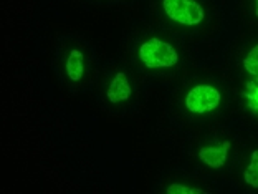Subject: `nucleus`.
I'll list each match as a JSON object with an SVG mask.
<instances>
[{
	"instance_id": "obj_1",
	"label": "nucleus",
	"mask_w": 258,
	"mask_h": 194,
	"mask_svg": "<svg viewBox=\"0 0 258 194\" xmlns=\"http://www.w3.org/2000/svg\"><path fill=\"white\" fill-rule=\"evenodd\" d=\"M139 57L146 67L149 68H167L177 63V54L172 45L162 42L159 38H151L141 45Z\"/></svg>"
},
{
	"instance_id": "obj_2",
	"label": "nucleus",
	"mask_w": 258,
	"mask_h": 194,
	"mask_svg": "<svg viewBox=\"0 0 258 194\" xmlns=\"http://www.w3.org/2000/svg\"><path fill=\"white\" fill-rule=\"evenodd\" d=\"M169 19L182 25H197L204 20V9L196 0H162Z\"/></svg>"
},
{
	"instance_id": "obj_3",
	"label": "nucleus",
	"mask_w": 258,
	"mask_h": 194,
	"mask_svg": "<svg viewBox=\"0 0 258 194\" xmlns=\"http://www.w3.org/2000/svg\"><path fill=\"white\" fill-rule=\"evenodd\" d=\"M220 103V93L210 85H199L194 86L192 90L187 93L185 105L192 113H209V111L215 110Z\"/></svg>"
},
{
	"instance_id": "obj_4",
	"label": "nucleus",
	"mask_w": 258,
	"mask_h": 194,
	"mask_svg": "<svg viewBox=\"0 0 258 194\" xmlns=\"http://www.w3.org/2000/svg\"><path fill=\"white\" fill-rule=\"evenodd\" d=\"M230 150V143L225 141L220 146H207V148H202L199 156L201 160L209 164L210 168H220L224 166V163L227 161V153Z\"/></svg>"
},
{
	"instance_id": "obj_5",
	"label": "nucleus",
	"mask_w": 258,
	"mask_h": 194,
	"mask_svg": "<svg viewBox=\"0 0 258 194\" xmlns=\"http://www.w3.org/2000/svg\"><path fill=\"white\" fill-rule=\"evenodd\" d=\"M129 96H131V86H129V83H127L126 75L122 72L116 73L114 80L111 81L109 90H108L109 102L111 103H121V102H126Z\"/></svg>"
},
{
	"instance_id": "obj_6",
	"label": "nucleus",
	"mask_w": 258,
	"mask_h": 194,
	"mask_svg": "<svg viewBox=\"0 0 258 194\" xmlns=\"http://www.w3.org/2000/svg\"><path fill=\"white\" fill-rule=\"evenodd\" d=\"M83 54L80 50H72L70 52L68 62H67V73L70 80L78 81L83 76Z\"/></svg>"
},
{
	"instance_id": "obj_7",
	"label": "nucleus",
	"mask_w": 258,
	"mask_h": 194,
	"mask_svg": "<svg viewBox=\"0 0 258 194\" xmlns=\"http://www.w3.org/2000/svg\"><path fill=\"white\" fill-rule=\"evenodd\" d=\"M245 181L250 186L258 187V151H253V155H251L250 166L245 171Z\"/></svg>"
},
{
	"instance_id": "obj_8",
	"label": "nucleus",
	"mask_w": 258,
	"mask_h": 194,
	"mask_svg": "<svg viewBox=\"0 0 258 194\" xmlns=\"http://www.w3.org/2000/svg\"><path fill=\"white\" fill-rule=\"evenodd\" d=\"M243 65H245V68H247L248 73L258 76V45L247 55Z\"/></svg>"
},
{
	"instance_id": "obj_9",
	"label": "nucleus",
	"mask_w": 258,
	"mask_h": 194,
	"mask_svg": "<svg viewBox=\"0 0 258 194\" xmlns=\"http://www.w3.org/2000/svg\"><path fill=\"white\" fill-rule=\"evenodd\" d=\"M167 192L169 194H201L202 189H190V187H185L182 184H172V186H169Z\"/></svg>"
},
{
	"instance_id": "obj_10",
	"label": "nucleus",
	"mask_w": 258,
	"mask_h": 194,
	"mask_svg": "<svg viewBox=\"0 0 258 194\" xmlns=\"http://www.w3.org/2000/svg\"><path fill=\"white\" fill-rule=\"evenodd\" d=\"M251 102H253L255 105H251L256 111H258V88H255V91H253V96H251Z\"/></svg>"
},
{
	"instance_id": "obj_11",
	"label": "nucleus",
	"mask_w": 258,
	"mask_h": 194,
	"mask_svg": "<svg viewBox=\"0 0 258 194\" xmlns=\"http://www.w3.org/2000/svg\"><path fill=\"white\" fill-rule=\"evenodd\" d=\"M255 14L258 17V0H255Z\"/></svg>"
}]
</instances>
